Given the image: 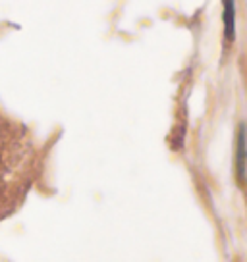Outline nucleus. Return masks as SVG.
Masks as SVG:
<instances>
[{
  "instance_id": "1",
  "label": "nucleus",
  "mask_w": 247,
  "mask_h": 262,
  "mask_svg": "<svg viewBox=\"0 0 247 262\" xmlns=\"http://www.w3.org/2000/svg\"><path fill=\"white\" fill-rule=\"evenodd\" d=\"M224 33L226 39L232 41L236 33V6L234 0H224Z\"/></svg>"
},
{
  "instance_id": "2",
  "label": "nucleus",
  "mask_w": 247,
  "mask_h": 262,
  "mask_svg": "<svg viewBox=\"0 0 247 262\" xmlns=\"http://www.w3.org/2000/svg\"><path fill=\"white\" fill-rule=\"evenodd\" d=\"M238 178L239 180L245 178V137H243V129L238 137Z\"/></svg>"
}]
</instances>
